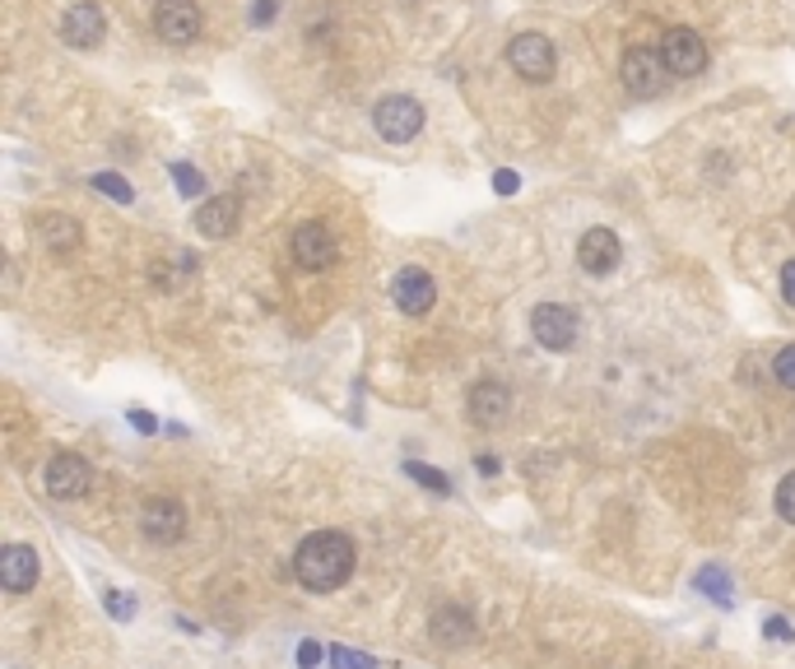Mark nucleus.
I'll return each instance as SVG.
<instances>
[{
    "mask_svg": "<svg viewBox=\"0 0 795 669\" xmlns=\"http://www.w3.org/2000/svg\"><path fill=\"white\" fill-rule=\"evenodd\" d=\"M288 247H294V261L307 265V270H326V265L336 261V251H340L336 247V233L326 228V224H317V219L298 224L294 228V242H288Z\"/></svg>",
    "mask_w": 795,
    "mask_h": 669,
    "instance_id": "obj_11",
    "label": "nucleus"
},
{
    "mask_svg": "<svg viewBox=\"0 0 795 669\" xmlns=\"http://www.w3.org/2000/svg\"><path fill=\"white\" fill-rule=\"evenodd\" d=\"M782 298L795 307V261H786V265H782Z\"/></svg>",
    "mask_w": 795,
    "mask_h": 669,
    "instance_id": "obj_29",
    "label": "nucleus"
},
{
    "mask_svg": "<svg viewBox=\"0 0 795 669\" xmlns=\"http://www.w3.org/2000/svg\"><path fill=\"white\" fill-rule=\"evenodd\" d=\"M697 586H703L716 604H730V581H726L722 567H703V572H697Z\"/></svg>",
    "mask_w": 795,
    "mask_h": 669,
    "instance_id": "obj_20",
    "label": "nucleus"
},
{
    "mask_svg": "<svg viewBox=\"0 0 795 669\" xmlns=\"http://www.w3.org/2000/svg\"><path fill=\"white\" fill-rule=\"evenodd\" d=\"M433 642L438 646H470L475 642V619H470V609H461V604H442L433 609Z\"/></svg>",
    "mask_w": 795,
    "mask_h": 669,
    "instance_id": "obj_16",
    "label": "nucleus"
},
{
    "mask_svg": "<svg viewBox=\"0 0 795 669\" xmlns=\"http://www.w3.org/2000/svg\"><path fill=\"white\" fill-rule=\"evenodd\" d=\"M93 186H99L103 195H116V201H122V205H130V186L122 182V177H112V172H99V177H93Z\"/></svg>",
    "mask_w": 795,
    "mask_h": 669,
    "instance_id": "obj_25",
    "label": "nucleus"
},
{
    "mask_svg": "<svg viewBox=\"0 0 795 669\" xmlns=\"http://www.w3.org/2000/svg\"><path fill=\"white\" fill-rule=\"evenodd\" d=\"M130 423L140 428V432H154V419H149V415H140V409H130Z\"/></svg>",
    "mask_w": 795,
    "mask_h": 669,
    "instance_id": "obj_30",
    "label": "nucleus"
},
{
    "mask_svg": "<svg viewBox=\"0 0 795 669\" xmlns=\"http://www.w3.org/2000/svg\"><path fill=\"white\" fill-rule=\"evenodd\" d=\"M37 238L52 256H70L80 247V224L66 219V214H47V219H37Z\"/></svg>",
    "mask_w": 795,
    "mask_h": 669,
    "instance_id": "obj_18",
    "label": "nucleus"
},
{
    "mask_svg": "<svg viewBox=\"0 0 795 669\" xmlns=\"http://www.w3.org/2000/svg\"><path fill=\"white\" fill-rule=\"evenodd\" d=\"M531 334H535V340L545 344V349L564 353V349L577 344V311L564 307V303H540V307L531 311Z\"/></svg>",
    "mask_w": 795,
    "mask_h": 669,
    "instance_id": "obj_6",
    "label": "nucleus"
},
{
    "mask_svg": "<svg viewBox=\"0 0 795 669\" xmlns=\"http://www.w3.org/2000/svg\"><path fill=\"white\" fill-rule=\"evenodd\" d=\"M777 517L795 525V475H786V479L777 484Z\"/></svg>",
    "mask_w": 795,
    "mask_h": 669,
    "instance_id": "obj_24",
    "label": "nucleus"
},
{
    "mask_svg": "<svg viewBox=\"0 0 795 669\" xmlns=\"http://www.w3.org/2000/svg\"><path fill=\"white\" fill-rule=\"evenodd\" d=\"M577 261L587 274H610L618 261H624V242H618L610 228H587L577 242Z\"/></svg>",
    "mask_w": 795,
    "mask_h": 669,
    "instance_id": "obj_12",
    "label": "nucleus"
},
{
    "mask_svg": "<svg viewBox=\"0 0 795 669\" xmlns=\"http://www.w3.org/2000/svg\"><path fill=\"white\" fill-rule=\"evenodd\" d=\"M326 660H331L336 669H373V656L349 651V646H331V651H326Z\"/></svg>",
    "mask_w": 795,
    "mask_h": 669,
    "instance_id": "obj_22",
    "label": "nucleus"
},
{
    "mask_svg": "<svg viewBox=\"0 0 795 669\" xmlns=\"http://www.w3.org/2000/svg\"><path fill=\"white\" fill-rule=\"evenodd\" d=\"M661 56H666L670 75H680V80H693V75L707 70V43L693 29H670L661 37Z\"/></svg>",
    "mask_w": 795,
    "mask_h": 669,
    "instance_id": "obj_8",
    "label": "nucleus"
},
{
    "mask_svg": "<svg viewBox=\"0 0 795 669\" xmlns=\"http://www.w3.org/2000/svg\"><path fill=\"white\" fill-rule=\"evenodd\" d=\"M47 494L52 498H61V502H75V498H84L89 494V484H93V469L84 456H75V451H56V456L47 461Z\"/></svg>",
    "mask_w": 795,
    "mask_h": 669,
    "instance_id": "obj_5",
    "label": "nucleus"
},
{
    "mask_svg": "<svg viewBox=\"0 0 795 669\" xmlns=\"http://www.w3.org/2000/svg\"><path fill=\"white\" fill-rule=\"evenodd\" d=\"M772 377H777V386L795 390V344L777 349V359H772Z\"/></svg>",
    "mask_w": 795,
    "mask_h": 669,
    "instance_id": "obj_21",
    "label": "nucleus"
},
{
    "mask_svg": "<svg viewBox=\"0 0 795 669\" xmlns=\"http://www.w3.org/2000/svg\"><path fill=\"white\" fill-rule=\"evenodd\" d=\"M373 126H377L382 140L405 145V140H414V135L423 131V107L414 103L410 93H386L382 103L373 107Z\"/></svg>",
    "mask_w": 795,
    "mask_h": 669,
    "instance_id": "obj_2",
    "label": "nucleus"
},
{
    "mask_svg": "<svg viewBox=\"0 0 795 669\" xmlns=\"http://www.w3.org/2000/svg\"><path fill=\"white\" fill-rule=\"evenodd\" d=\"M172 177H178V191L182 195H201L205 191V177L196 168H186V163H172Z\"/></svg>",
    "mask_w": 795,
    "mask_h": 669,
    "instance_id": "obj_23",
    "label": "nucleus"
},
{
    "mask_svg": "<svg viewBox=\"0 0 795 669\" xmlns=\"http://www.w3.org/2000/svg\"><path fill=\"white\" fill-rule=\"evenodd\" d=\"M508 66L521 75V80H531V84H545L554 66H558V56H554V43L545 33H516L512 43H508Z\"/></svg>",
    "mask_w": 795,
    "mask_h": 669,
    "instance_id": "obj_3",
    "label": "nucleus"
},
{
    "mask_svg": "<svg viewBox=\"0 0 795 669\" xmlns=\"http://www.w3.org/2000/svg\"><path fill=\"white\" fill-rule=\"evenodd\" d=\"M391 298H396V307L405 311V317H423V311L438 303V284H433L429 270L405 265L396 280H391Z\"/></svg>",
    "mask_w": 795,
    "mask_h": 669,
    "instance_id": "obj_10",
    "label": "nucleus"
},
{
    "mask_svg": "<svg viewBox=\"0 0 795 669\" xmlns=\"http://www.w3.org/2000/svg\"><path fill=\"white\" fill-rule=\"evenodd\" d=\"M498 191L512 195V191H516V177H512V172H498Z\"/></svg>",
    "mask_w": 795,
    "mask_h": 669,
    "instance_id": "obj_31",
    "label": "nucleus"
},
{
    "mask_svg": "<svg viewBox=\"0 0 795 669\" xmlns=\"http://www.w3.org/2000/svg\"><path fill=\"white\" fill-rule=\"evenodd\" d=\"M475 465H479V469H484V475H498V461H493V456H479V461H475Z\"/></svg>",
    "mask_w": 795,
    "mask_h": 669,
    "instance_id": "obj_32",
    "label": "nucleus"
},
{
    "mask_svg": "<svg viewBox=\"0 0 795 669\" xmlns=\"http://www.w3.org/2000/svg\"><path fill=\"white\" fill-rule=\"evenodd\" d=\"M465 409H470V423L498 428L502 419H508V409H512V390L502 382H475L470 396H465Z\"/></svg>",
    "mask_w": 795,
    "mask_h": 669,
    "instance_id": "obj_14",
    "label": "nucleus"
},
{
    "mask_svg": "<svg viewBox=\"0 0 795 669\" xmlns=\"http://www.w3.org/2000/svg\"><path fill=\"white\" fill-rule=\"evenodd\" d=\"M140 530L149 544H178L186 535V507L172 498H149L140 511Z\"/></svg>",
    "mask_w": 795,
    "mask_h": 669,
    "instance_id": "obj_9",
    "label": "nucleus"
},
{
    "mask_svg": "<svg viewBox=\"0 0 795 669\" xmlns=\"http://www.w3.org/2000/svg\"><path fill=\"white\" fill-rule=\"evenodd\" d=\"M154 29H159L163 43L172 47H186L201 37V5L196 0H159V10H154Z\"/></svg>",
    "mask_w": 795,
    "mask_h": 669,
    "instance_id": "obj_7",
    "label": "nucleus"
},
{
    "mask_svg": "<svg viewBox=\"0 0 795 669\" xmlns=\"http://www.w3.org/2000/svg\"><path fill=\"white\" fill-rule=\"evenodd\" d=\"M196 228L205 238H232L238 233V195H215L196 209Z\"/></svg>",
    "mask_w": 795,
    "mask_h": 669,
    "instance_id": "obj_17",
    "label": "nucleus"
},
{
    "mask_svg": "<svg viewBox=\"0 0 795 669\" xmlns=\"http://www.w3.org/2000/svg\"><path fill=\"white\" fill-rule=\"evenodd\" d=\"M103 33H107V19H103V10L93 5V0H80V5H70L66 19H61V37H66L70 47H80V52L99 47Z\"/></svg>",
    "mask_w": 795,
    "mask_h": 669,
    "instance_id": "obj_13",
    "label": "nucleus"
},
{
    "mask_svg": "<svg viewBox=\"0 0 795 669\" xmlns=\"http://www.w3.org/2000/svg\"><path fill=\"white\" fill-rule=\"evenodd\" d=\"M405 475H410V479H419L423 488H433V494H452V479L442 475V469L423 465V461H405Z\"/></svg>",
    "mask_w": 795,
    "mask_h": 669,
    "instance_id": "obj_19",
    "label": "nucleus"
},
{
    "mask_svg": "<svg viewBox=\"0 0 795 669\" xmlns=\"http://www.w3.org/2000/svg\"><path fill=\"white\" fill-rule=\"evenodd\" d=\"M666 84H670V66H666L661 52L633 47L624 56V89L633 98H656V93H666Z\"/></svg>",
    "mask_w": 795,
    "mask_h": 669,
    "instance_id": "obj_4",
    "label": "nucleus"
},
{
    "mask_svg": "<svg viewBox=\"0 0 795 669\" xmlns=\"http://www.w3.org/2000/svg\"><path fill=\"white\" fill-rule=\"evenodd\" d=\"M0 586L10 596H24V590L37 586V554L29 544H5V554H0Z\"/></svg>",
    "mask_w": 795,
    "mask_h": 669,
    "instance_id": "obj_15",
    "label": "nucleus"
},
{
    "mask_svg": "<svg viewBox=\"0 0 795 669\" xmlns=\"http://www.w3.org/2000/svg\"><path fill=\"white\" fill-rule=\"evenodd\" d=\"M294 572L307 590H336L349 581L354 572V544L340 530H317V535H307L294 554Z\"/></svg>",
    "mask_w": 795,
    "mask_h": 669,
    "instance_id": "obj_1",
    "label": "nucleus"
},
{
    "mask_svg": "<svg viewBox=\"0 0 795 669\" xmlns=\"http://www.w3.org/2000/svg\"><path fill=\"white\" fill-rule=\"evenodd\" d=\"M321 656H326V651H321L317 642H303V646H298V665H303V669H317Z\"/></svg>",
    "mask_w": 795,
    "mask_h": 669,
    "instance_id": "obj_27",
    "label": "nucleus"
},
{
    "mask_svg": "<svg viewBox=\"0 0 795 669\" xmlns=\"http://www.w3.org/2000/svg\"><path fill=\"white\" fill-rule=\"evenodd\" d=\"M763 633H768V637H772V642H791V637H795V633H791V623H786V619H768V623H763Z\"/></svg>",
    "mask_w": 795,
    "mask_h": 669,
    "instance_id": "obj_28",
    "label": "nucleus"
},
{
    "mask_svg": "<svg viewBox=\"0 0 795 669\" xmlns=\"http://www.w3.org/2000/svg\"><path fill=\"white\" fill-rule=\"evenodd\" d=\"M107 614L112 619H135V600L122 596V590H107Z\"/></svg>",
    "mask_w": 795,
    "mask_h": 669,
    "instance_id": "obj_26",
    "label": "nucleus"
}]
</instances>
